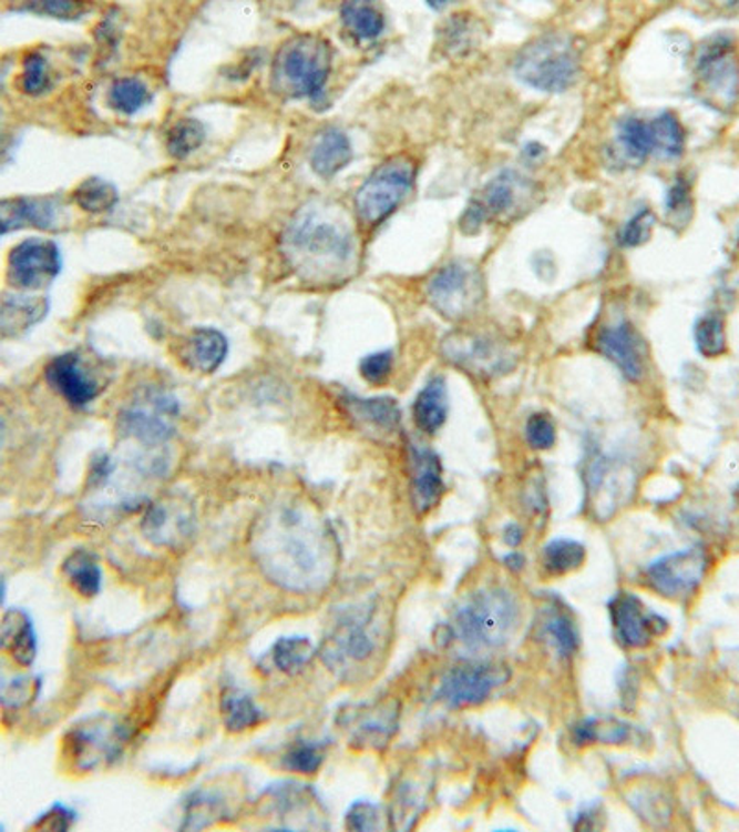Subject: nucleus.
<instances>
[{
    "label": "nucleus",
    "instance_id": "f257e3e1",
    "mask_svg": "<svg viewBox=\"0 0 739 832\" xmlns=\"http://www.w3.org/2000/svg\"><path fill=\"white\" fill-rule=\"evenodd\" d=\"M254 555L265 576L290 592L328 585L339 544L328 521L301 504L276 505L254 531Z\"/></svg>",
    "mask_w": 739,
    "mask_h": 832
},
{
    "label": "nucleus",
    "instance_id": "f03ea898",
    "mask_svg": "<svg viewBox=\"0 0 739 832\" xmlns=\"http://www.w3.org/2000/svg\"><path fill=\"white\" fill-rule=\"evenodd\" d=\"M356 232L345 210L328 200H311L296 211L281 239L290 268L304 282H345L356 266Z\"/></svg>",
    "mask_w": 739,
    "mask_h": 832
},
{
    "label": "nucleus",
    "instance_id": "7ed1b4c3",
    "mask_svg": "<svg viewBox=\"0 0 739 832\" xmlns=\"http://www.w3.org/2000/svg\"><path fill=\"white\" fill-rule=\"evenodd\" d=\"M520 620L514 593L490 587L472 593L453 615V637L470 651H490L509 642Z\"/></svg>",
    "mask_w": 739,
    "mask_h": 832
},
{
    "label": "nucleus",
    "instance_id": "20e7f679",
    "mask_svg": "<svg viewBox=\"0 0 739 832\" xmlns=\"http://www.w3.org/2000/svg\"><path fill=\"white\" fill-rule=\"evenodd\" d=\"M333 49L317 33H296L274 55L273 89L285 99L318 100L331 72Z\"/></svg>",
    "mask_w": 739,
    "mask_h": 832
},
{
    "label": "nucleus",
    "instance_id": "39448f33",
    "mask_svg": "<svg viewBox=\"0 0 739 832\" xmlns=\"http://www.w3.org/2000/svg\"><path fill=\"white\" fill-rule=\"evenodd\" d=\"M378 648L373 605H356L342 610L335 620L324 638L320 657L335 676L350 681L357 671L372 662Z\"/></svg>",
    "mask_w": 739,
    "mask_h": 832
},
{
    "label": "nucleus",
    "instance_id": "423d86ee",
    "mask_svg": "<svg viewBox=\"0 0 739 832\" xmlns=\"http://www.w3.org/2000/svg\"><path fill=\"white\" fill-rule=\"evenodd\" d=\"M581 60L572 39L550 32L525 44L514 60V72L528 88L562 93L577 82Z\"/></svg>",
    "mask_w": 739,
    "mask_h": 832
},
{
    "label": "nucleus",
    "instance_id": "0eeeda50",
    "mask_svg": "<svg viewBox=\"0 0 739 832\" xmlns=\"http://www.w3.org/2000/svg\"><path fill=\"white\" fill-rule=\"evenodd\" d=\"M179 410L182 405L173 393L148 385L140 388L119 413L117 429L121 437L134 440L141 448L160 449L174 437Z\"/></svg>",
    "mask_w": 739,
    "mask_h": 832
},
{
    "label": "nucleus",
    "instance_id": "6e6552de",
    "mask_svg": "<svg viewBox=\"0 0 739 832\" xmlns=\"http://www.w3.org/2000/svg\"><path fill=\"white\" fill-rule=\"evenodd\" d=\"M130 742L126 723L110 714H95L80 721L63 740V753L74 770L95 771L123 757Z\"/></svg>",
    "mask_w": 739,
    "mask_h": 832
},
{
    "label": "nucleus",
    "instance_id": "1a4fd4ad",
    "mask_svg": "<svg viewBox=\"0 0 739 832\" xmlns=\"http://www.w3.org/2000/svg\"><path fill=\"white\" fill-rule=\"evenodd\" d=\"M417 165L409 155H394L383 161L365 180L356 194V211L365 226H379L400 207L411 193Z\"/></svg>",
    "mask_w": 739,
    "mask_h": 832
},
{
    "label": "nucleus",
    "instance_id": "9d476101",
    "mask_svg": "<svg viewBox=\"0 0 739 832\" xmlns=\"http://www.w3.org/2000/svg\"><path fill=\"white\" fill-rule=\"evenodd\" d=\"M428 300L448 321H464L483 304V274L472 261L448 263L429 280Z\"/></svg>",
    "mask_w": 739,
    "mask_h": 832
},
{
    "label": "nucleus",
    "instance_id": "9b49d317",
    "mask_svg": "<svg viewBox=\"0 0 739 832\" xmlns=\"http://www.w3.org/2000/svg\"><path fill=\"white\" fill-rule=\"evenodd\" d=\"M697 93L717 110H730L739 99V61L732 39L711 38L695 61Z\"/></svg>",
    "mask_w": 739,
    "mask_h": 832
},
{
    "label": "nucleus",
    "instance_id": "f8f14e48",
    "mask_svg": "<svg viewBox=\"0 0 739 832\" xmlns=\"http://www.w3.org/2000/svg\"><path fill=\"white\" fill-rule=\"evenodd\" d=\"M445 359L475 377L494 379L516 366V354L503 338L459 329L442 341Z\"/></svg>",
    "mask_w": 739,
    "mask_h": 832
},
{
    "label": "nucleus",
    "instance_id": "ddd939ff",
    "mask_svg": "<svg viewBox=\"0 0 739 832\" xmlns=\"http://www.w3.org/2000/svg\"><path fill=\"white\" fill-rule=\"evenodd\" d=\"M511 671L494 662H462L445 671L437 699L450 709H466L486 701L495 688L503 687Z\"/></svg>",
    "mask_w": 739,
    "mask_h": 832
},
{
    "label": "nucleus",
    "instance_id": "4468645a",
    "mask_svg": "<svg viewBox=\"0 0 739 832\" xmlns=\"http://www.w3.org/2000/svg\"><path fill=\"white\" fill-rule=\"evenodd\" d=\"M339 726L348 734L351 748L381 751L400 727V703L383 699L378 703L351 704L340 710Z\"/></svg>",
    "mask_w": 739,
    "mask_h": 832
},
{
    "label": "nucleus",
    "instance_id": "2eb2a0df",
    "mask_svg": "<svg viewBox=\"0 0 739 832\" xmlns=\"http://www.w3.org/2000/svg\"><path fill=\"white\" fill-rule=\"evenodd\" d=\"M62 272V252L51 239H24L8 255V282L23 291L49 287Z\"/></svg>",
    "mask_w": 739,
    "mask_h": 832
},
{
    "label": "nucleus",
    "instance_id": "dca6fc26",
    "mask_svg": "<svg viewBox=\"0 0 739 832\" xmlns=\"http://www.w3.org/2000/svg\"><path fill=\"white\" fill-rule=\"evenodd\" d=\"M608 612L616 640L623 648H647L669 629V621L655 610L647 609L633 592L616 593L608 603Z\"/></svg>",
    "mask_w": 739,
    "mask_h": 832
},
{
    "label": "nucleus",
    "instance_id": "f3484780",
    "mask_svg": "<svg viewBox=\"0 0 739 832\" xmlns=\"http://www.w3.org/2000/svg\"><path fill=\"white\" fill-rule=\"evenodd\" d=\"M706 555L700 548L678 549L661 555L647 566L645 577L650 588L664 598L678 599L694 593L706 571Z\"/></svg>",
    "mask_w": 739,
    "mask_h": 832
},
{
    "label": "nucleus",
    "instance_id": "a211bd4d",
    "mask_svg": "<svg viewBox=\"0 0 739 832\" xmlns=\"http://www.w3.org/2000/svg\"><path fill=\"white\" fill-rule=\"evenodd\" d=\"M45 379L52 390H57L74 409H84L93 404L102 385L95 372L85 365L84 357L79 352H65L57 355L47 365Z\"/></svg>",
    "mask_w": 739,
    "mask_h": 832
},
{
    "label": "nucleus",
    "instance_id": "6ab92c4d",
    "mask_svg": "<svg viewBox=\"0 0 739 832\" xmlns=\"http://www.w3.org/2000/svg\"><path fill=\"white\" fill-rule=\"evenodd\" d=\"M141 529L152 544L178 549L195 532V513L191 504L179 496H168L167 499L146 505Z\"/></svg>",
    "mask_w": 739,
    "mask_h": 832
},
{
    "label": "nucleus",
    "instance_id": "aec40b11",
    "mask_svg": "<svg viewBox=\"0 0 739 832\" xmlns=\"http://www.w3.org/2000/svg\"><path fill=\"white\" fill-rule=\"evenodd\" d=\"M628 476L625 463L608 457L605 454H595L584 470L586 481V494L588 504L594 509V515L599 518H608L619 507L628 490Z\"/></svg>",
    "mask_w": 739,
    "mask_h": 832
},
{
    "label": "nucleus",
    "instance_id": "412c9836",
    "mask_svg": "<svg viewBox=\"0 0 739 832\" xmlns=\"http://www.w3.org/2000/svg\"><path fill=\"white\" fill-rule=\"evenodd\" d=\"M595 348L622 371L628 382H639L645 372V349L638 332L627 321L601 327Z\"/></svg>",
    "mask_w": 739,
    "mask_h": 832
},
{
    "label": "nucleus",
    "instance_id": "4be33fe9",
    "mask_svg": "<svg viewBox=\"0 0 739 832\" xmlns=\"http://www.w3.org/2000/svg\"><path fill=\"white\" fill-rule=\"evenodd\" d=\"M340 405L353 424L370 437L390 438L401 429L400 405L390 396L361 398L356 394L345 393L340 396Z\"/></svg>",
    "mask_w": 739,
    "mask_h": 832
},
{
    "label": "nucleus",
    "instance_id": "5701e85b",
    "mask_svg": "<svg viewBox=\"0 0 739 832\" xmlns=\"http://www.w3.org/2000/svg\"><path fill=\"white\" fill-rule=\"evenodd\" d=\"M63 205L58 196H18L4 199L0 204L2 233L30 226L54 232L62 224Z\"/></svg>",
    "mask_w": 739,
    "mask_h": 832
},
{
    "label": "nucleus",
    "instance_id": "b1692460",
    "mask_svg": "<svg viewBox=\"0 0 739 832\" xmlns=\"http://www.w3.org/2000/svg\"><path fill=\"white\" fill-rule=\"evenodd\" d=\"M409 471H411V498L420 515L439 505L444 496V471L439 455L433 449L409 444Z\"/></svg>",
    "mask_w": 739,
    "mask_h": 832
},
{
    "label": "nucleus",
    "instance_id": "393cba45",
    "mask_svg": "<svg viewBox=\"0 0 739 832\" xmlns=\"http://www.w3.org/2000/svg\"><path fill=\"white\" fill-rule=\"evenodd\" d=\"M229 343L215 327H195L179 343L178 357L191 371L213 374L228 357Z\"/></svg>",
    "mask_w": 739,
    "mask_h": 832
},
{
    "label": "nucleus",
    "instance_id": "a878e982",
    "mask_svg": "<svg viewBox=\"0 0 739 832\" xmlns=\"http://www.w3.org/2000/svg\"><path fill=\"white\" fill-rule=\"evenodd\" d=\"M531 194V185L516 171H503L492 177L472 200L483 211L486 221L505 219L516 211L522 199Z\"/></svg>",
    "mask_w": 739,
    "mask_h": 832
},
{
    "label": "nucleus",
    "instance_id": "bb28decb",
    "mask_svg": "<svg viewBox=\"0 0 739 832\" xmlns=\"http://www.w3.org/2000/svg\"><path fill=\"white\" fill-rule=\"evenodd\" d=\"M353 160V149L346 132L329 126L318 133L311 146V169L322 180H331Z\"/></svg>",
    "mask_w": 739,
    "mask_h": 832
},
{
    "label": "nucleus",
    "instance_id": "cd10ccee",
    "mask_svg": "<svg viewBox=\"0 0 739 832\" xmlns=\"http://www.w3.org/2000/svg\"><path fill=\"white\" fill-rule=\"evenodd\" d=\"M2 649L12 657L19 666L30 668L38 657V635L34 621L24 609H10L2 618L0 631Z\"/></svg>",
    "mask_w": 739,
    "mask_h": 832
},
{
    "label": "nucleus",
    "instance_id": "c85d7f7f",
    "mask_svg": "<svg viewBox=\"0 0 739 832\" xmlns=\"http://www.w3.org/2000/svg\"><path fill=\"white\" fill-rule=\"evenodd\" d=\"M49 313V300L41 296H7L2 300V315H0V326L4 337H18L21 333L27 332L38 322L45 318Z\"/></svg>",
    "mask_w": 739,
    "mask_h": 832
},
{
    "label": "nucleus",
    "instance_id": "c756f323",
    "mask_svg": "<svg viewBox=\"0 0 739 832\" xmlns=\"http://www.w3.org/2000/svg\"><path fill=\"white\" fill-rule=\"evenodd\" d=\"M220 714L229 732H245L265 721V712L250 693L239 687L224 688L220 693Z\"/></svg>",
    "mask_w": 739,
    "mask_h": 832
},
{
    "label": "nucleus",
    "instance_id": "7c9ffc66",
    "mask_svg": "<svg viewBox=\"0 0 739 832\" xmlns=\"http://www.w3.org/2000/svg\"><path fill=\"white\" fill-rule=\"evenodd\" d=\"M412 415L417 426L428 435H434L448 420V388L444 377H433L425 387L418 393Z\"/></svg>",
    "mask_w": 739,
    "mask_h": 832
},
{
    "label": "nucleus",
    "instance_id": "2f4dec72",
    "mask_svg": "<svg viewBox=\"0 0 739 832\" xmlns=\"http://www.w3.org/2000/svg\"><path fill=\"white\" fill-rule=\"evenodd\" d=\"M542 637L562 659L573 657L581 646L577 621L569 610L562 609V607L561 609L551 607L545 610L544 620H542Z\"/></svg>",
    "mask_w": 739,
    "mask_h": 832
},
{
    "label": "nucleus",
    "instance_id": "473e14b6",
    "mask_svg": "<svg viewBox=\"0 0 739 832\" xmlns=\"http://www.w3.org/2000/svg\"><path fill=\"white\" fill-rule=\"evenodd\" d=\"M572 740L578 748H584L588 743H622L633 742L636 740V729L627 721L616 720V718H586L578 721L573 727Z\"/></svg>",
    "mask_w": 739,
    "mask_h": 832
},
{
    "label": "nucleus",
    "instance_id": "72a5a7b5",
    "mask_svg": "<svg viewBox=\"0 0 739 832\" xmlns=\"http://www.w3.org/2000/svg\"><path fill=\"white\" fill-rule=\"evenodd\" d=\"M228 814V801L220 790L215 788H201L189 793L185 799V821L182 829H204L217 821L224 820Z\"/></svg>",
    "mask_w": 739,
    "mask_h": 832
},
{
    "label": "nucleus",
    "instance_id": "f704fd0d",
    "mask_svg": "<svg viewBox=\"0 0 739 832\" xmlns=\"http://www.w3.org/2000/svg\"><path fill=\"white\" fill-rule=\"evenodd\" d=\"M69 585L84 598H95L101 593L102 568L95 555L88 549H76L69 555L62 566Z\"/></svg>",
    "mask_w": 739,
    "mask_h": 832
},
{
    "label": "nucleus",
    "instance_id": "c9c22d12",
    "mask_svg": "<svg viewBox=\"0 0 739 832\" xmlns=\"http://www.w3.org/2000/svg\"><path fill=\"white\" fill-rule=\"evenodd\" d=\"M74 204L91 215L110 213L119 204V189L101 176L85 177L73 191Z\"/></svg>",
    "mask_w": 739,
    "mask_h": 832
},
{
    "label": "nucleus",
    "instance_id": "e433bc0d",
    "mask_svg": "<svg viewBox=\"0 0 739 832\" xmlns=\"http://www.w3.org/2000/svg\"><path fill=\"white\" fill-rule=\"evenodd\" d=\"M586 549L573 538H553L545 544L542 562L550 576L561 577L578 570L583 566Z\"/></svg>",
    "mask_w": 739,
    "mask_h": 832
},
{
    "label": "nucleus",
    "instance_id": "4c0bfd02",
    "mask_svg": "<svg viewBox=\"0 0 739 832\" xmlns=\"http://www.w3.org/2000/svg\"><path fill=\"white\" fill-rule=\"evenodd\" d=\"M340 19L346 30L359 41H372L383 32V13L367 2H346L340 8Z\"/></svg>",
    "mask_w": 739,
    "mask_h": 832
},
{
    "label": "nucleus",
    "instance_id": "58836bf2",
    "mask_svg": "<svg viewBox=\"0 0 739 832\" xmlns=\"http://www.w3.org/2000/svg\"><path fill=\"white\" fill-rule=\"evenodd\" d=\"M152 91L143 80L135 77L117 78L107 91V105L123 115H135L151 104Z\"/></svg>",
    "mask_w": 739,
    "mask_h": 832
},
{
    "label": "nucleus",
    "instance_id": "ea45409f",
    "mask_svg": "<svg viewBox=\"0 0 739 832\" xmlns=\"http://www.w3.org/2000/svg\"><path fill=\"white\" fill-rule=\"evenodd\" d=\"M312 655H315V646L307 637L279 638L270 649L274 668H278L287 676H296L298 671L304 670L311 662Z\"/></svg>",
    "mask_w": 739,
    "mask_h": 832
},
{
    "label": "nucleus",
    "instance_id": "a19ab883",
    "mask_svg": "<svg viewBox=\"0 0 739 832\" xmlns=\"http://www.w3.org/2000/svg\"><path fill=\"white\" fill-rule=\"evenodd\" d=\"M206 141V128L198 119L184 116L167 132V152L174 160H187Z\"/></svg>",
    "mask_w": 739,
    "mask_h": 832
},
{
    "label": "nucleus",
    "instance_id": "79ce46f5",
    "mask_svg": "<svg viewBox=\"0 0 739 832\" xmlns=\"http://www.w3.org/2000/svg\"><path fill=\"white\" fill-rule=\"evenodd\" d=\"M617 139L625 154L634 161H644L647 155L655 152L653 132L650 124L642 121L638 116H627L617 126Z\"/></svg>",
    "mask_w": 739,
    "mask_h": 832
},
{
    "label": "nucleus",
    "instance_id": "37998d69",
    "mask_svg": "<svg viewBox=\"0 0 739 832\" xmlns=\"http://www.w3.org/2000/svg\"><path fill=\"white\" fill-rule=\"evenodd\" d=\"M650 132H653L655 152L664 155V158H677V155L682 154L686 135H684L682 124L673 113L664 111L656 119H653Z\"/></svg>",
    "mask_w": 739,
    "mask_h": 832
},
{
    "label": "nucleus",
    "instance_id": "c03bdc74",
    "mask_svg": "<svg viewBox=\"0 0 739 832\" xmlns=\"http://www.w3.org/2000/svg\"><path fill=\"white\" fill-rule=\"evenodd\" d=\"M326 760V745L322 742H309V740H298L292 743L287 753L284 754L285 770L301 775H315L322 768Z\"/></svg>",
    "mask_w": 739,
    "mask_h": 832
},
{
    "label": "nucleus",
    "instance_id": "a18cd8bd",
    "mask_svg": "<svg viewBox=\"0 0 739 832\" xmlns=\"http://www.w3.org/2000/svg\"><path fill=\"white\" fill-rule=\"evenodd\" d=\"M695 344L705 357H717L727 352V335L721 316L716 313L700 316L695 324Z\"/></svg>",
    "mask_w": 739,
    "mask_h": 832
},
{
    "label": "nucleus",
    "instance_id": "49530a36",
    "mask_svg": "<svg viewBox=\"0 0 739 832\" xmlns=\"http://www.w3.org/2000/svg\"><path fill=\"white\" fill-rule=\"evenodd\" d=\"M19 83H21L23 93L32 94V97L49 91V88H51V69H49V61H47L45 55L41 52L27 54Z\"/></svg>",
    "mask_w": 739,
    "mask_h": 832
},
{
    "label": "nucleus",
    "instance_id": "de8ad7c7",
    "mask_svg": "<svg viewBox=\"0 0 739 832\" xmlns=\"http://www.w3.org/2000/svg\"><path fill=\"white\" fill-rule=\"evenodd\" d=\"M479 43L478 22L455 16L445 24L444 47L450 52H466Z\"/></svg>",
    "mask_w": 739,
    "mask_h": 832
},
{
    "label": "nucleus",
    "instance_id": "09e8293b",
    "mask_svg": "<svg viewBox=\"0 0 739 832\" xmlns=\"http://www.w3.org/2000/svg\"><path fill=\"white\" fill-rule=\"evenodd\" d=\"M41 692V679L35 676H24L13 679L2 687V703L7 709H21L32 703Z\"/></svg>",
    "mask_w": 739,
    "mask_h": 832
},
{
    "label": "nucleus",
    "instance_id": "8fccbe9b",
    "mask_svg": "<svg viewBox=\"0 0 739 832\" xmlns=\"http://www.w3.org/2000/svg\"><path fill=\"white\" fill-rule=\"evenodd\" d=\"M656 216L650 210H642L628 219L627 224L622 227L617 241L623 248H636L639 244L647 243L655 227Z\"/></svg>",
    "mask_w": 739,
    "mask_h": 832
},
{
    "label": "nucleus",
    "instance_id": "3c124183",
    "mask_svg": "<svg viewBox=\"0 0 739 832\" xmlns=\"http://www.w3.org/2000/svg\"><path fill=\"white\" fill-rule=\"evenodd\" d=\"M525 438H527L531 448H553L556 443L555 422L551 420L550 415L534 413V415L528 416L527 424H525Z\"/></svg>",
    "mask_w": 739,
    "mask_h": 832
},
{
    "label": "nucleus",
    "instance_id": "603ef678",
    "mask_svg": "<svg viewBox=\"0 0 739 832\" xmlns=\"http://www.w3.org/2000/svg\"><path fill=\"white\" fill-rule=\"evenodd\" d=\"M392 366H394V354L390 349H381V352L365 355L359 363V372L365 382L381 385L392 374Z\"/></svg>",
    "mask_w": 739,
    "mask_h": 832
},
{
    "label": "nucleus",
    "instance_id": "864d4df0",
    "mask_svg": "<svg viewBox=\"0 0 739 832\" xmlns=\"http://www.w3.org/2000/svg\"><path fill=\"white\" fill-rule=\"evenodd\" d=\"M346 826L350 831H379L381 829V812L378 804L370 801H357L346 814Z\"/></svg>",
    "mask_w": 739,
    "mask_h": 832
},
{
    "label": "nucleus",
    "instance_id": "5fc2aeb1",
    "mask_svg": "<svg viewBox=\"0 0 739 832\" xmlns=\"http://www.w3.org/2000/svg\"><path fill=\"white\" fill-rule=\"evenodd\" d=\"M117 460L106 451H96L91 457L90 476H88V490H102L106 488L117 471Z\"/></svg>",
    "mask_w": 739,
    "mask_h": 832
},
{
    "label": "nucleus",
    "instance_id": "6e6d98bb",
    "mask_svg": "<svg viewBox=\"0 0 739 832\" xmlns=\"http://www.w3.org/2000/svg\"><path fill=\"white\" fill-rule=\"evenodd\" d=\"M691 207H694V202H691L689 183L684 177H678L677 182L673 183L671 189H669V193H667V215L688 222L689 215H691Z\"/></svg>",
    "mask_w": 739,
    "mask_h": 832
},
{
    "label": "nucleus",
    "instance_id": "4d7b16f0",
    "mask_svg": "<svg viewBox=\"0 0 739 832\" xmlns=\"http://www.w3.org/2000/svg\"><path fill=\"white\" fill-rule=\"evenodd\" d=\"M76 823V812L65 804H52L51 810L35 821V829H49V831H69Z\"/></svg>",
    "mask_w": 739,
    "mask_h": 832
},
{
    "label": "nucleus",
    "instance_id": "13d9d810",
    "mask_svg": "<svg viewBox=\"0 0 739 832\" xmlns=\"http://www.w3.org/2000/svg\"><path fill=\"white\" fill-rule=\"evenodd\" d=\"M24 10L32 11V13H40V16L57 17V19H79L84 13L85 8L80 2L49 0V2H32Z\"/></svg>",
    "mask_w": 739,
    "mask_h": 832
},
{
    "label": "nucleus",
    "instance_id": "bf43d9fd",
    "mask_svg": "<svg viewBox=\"0 0 739 832\" xmlns=\"http://www.w3.org/2000/svg\"><path fill=\"white\" fill-rule=\"evenodd\" d=\"M503 540H505L506 546H511V548H517V546H520L523 540L522 526H517V524H514V521H511V524H506L505 529H503Z\"/></svg>",
    "mask_w": 739,
    "mask_h": 832
},
{
    "label": "nucleus",
    "instance_id": "052dcab7",
    "mask_svg": "<svg viewBox=\"0 0 739 832\" xmlns=\"http://www.w3.org/2000/svg\"><path fill=\"white\" fill-rule=\"evenodd\" d=\"M503 562H505L509 570L520 571L523 570V566H525V557H523L520 551H511V554H506L505 557H503Z\"/></svg>",
    "mask_w": 739,
    "mask_h": 832
},
{
    "label": "nucleus",
    "instance_id": "680f3d73",
    "mask_svg": "<svg viewBox=\"0 0 739 832\" xmlns=\"http://www.w3.org/2000/svg\"><path fill=\"white\" fill-rule=\"evenodd\" d=\"M545 154V149L542 146V144L538 143H528L525 149H523V155L525 158H528V160L538 161L542 155Z\"/></svg>",
    "mask_w": 739,
    "mask_h": 832
}]
</instances>
